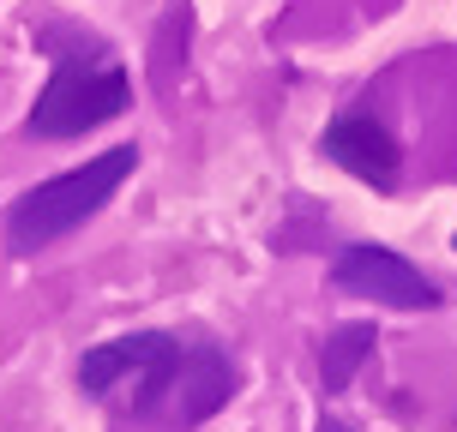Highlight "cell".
Wrapping results in <instances>:
<instances>
[{"instance_id":"5","label":"cell","mask_w":457,"mask_h":432,"mask_svg":"<svg viewBox=\"0 0 457 432\" xmlns=\"http://www.w3.org/2000/svg\"><path fill=\"white\" fill-rule=\"evenodd\" d=\"M320 151L337 162V168H349L355 181L379 186V192L397 186V138H391L373 114H337V120L325 126Z\"/></svg>"},{"instance_id":"6","label":"cell","mask_w":457,"mask_h":432,"mask_svg":"<svg viewBox=\"0 0 457 432\" xmlns=\"http://www.w3.org/2000/svg\"><path fill=\"white\" fill-rule=\"evenodd\" d=\"M367 355H373V324H343V330H331V337L320 342V379H325V390L337 396V390L361 372Z\"/></svg>"},{"instance_id":"7","label":"cell","mask_w":457,"mask_h":432,"mask_svg":"<svg viewBox=\"0 0 457 432\" xmlns=\"http://www.w3.org/2000/svg\"><path fill=\"white\" fill-rule=\"evenodd\" d=\"M313 432H349V427H343V420H331V414H325V420H320V427H313Z\"/></svg>"},{"instance_id":"2","label":"cell","mask_w":457,"mask_h":432,"mask_svg":"<svg viewBox=\"0 0 457 432\" xmlns=\"http://www.w3.org/2000/svg\"><path fill=\"white\" fill-rule=\"evenodd\" d=\"M235 385L241 379H235V361H228L223 348L175 337L162 348V361L145 372V385L133 390L127 414H138V420H151L162 432H193L235 396Z\"/></svg>"},{"instance_id":"1","label":"cell","mask_w":457,"mask_h":432,"mask_svg":"<svg viewBox=\"0 0 457 432\" xmlns=\"http://www.w3.org/2000/svg\"><path fill=\"white\" fill-rule=\"evenodd\" d=\"M138 168V151L133 144H114L103 157H91L85 168H72V175H54V181L30 186L19 205L6 210V247L30 258V252L54 247V240H67L72 228H85L96 210L109 205L120 181Z\"/></svg>"},{"instance_id":"4","label":"cell","mask_w":457,"mask_h":432,"mask_svg":"<svg viewBox=\"0 0 457 432\" xmlns=\"http://www.w3.org/2000/svg\"><path fill=\"white\" fill-rule=\"evenodd\" d=\"M331 282L343 295L373 300V306H397V313H434L439 306V282H428L391 247H343L337 265H331Z\"/></svg>"},{"instance_id":"3","label":"cell","mask_w":457,"mask_h":432,"mask_svg":"<svg viewBox=\"0 0 457 432\" xmlns=\"http://www.w3.org/2000/svg\"><path fill=\"white\" fill-rule=\"evenodd\" d=\"M127 102H133V78L114 67L109 54H91V61L61 54L43 96H37V109H30V138H48V144L85 138L96 126H109L114 114H127Z\"/></svg>"}]
</instances>
